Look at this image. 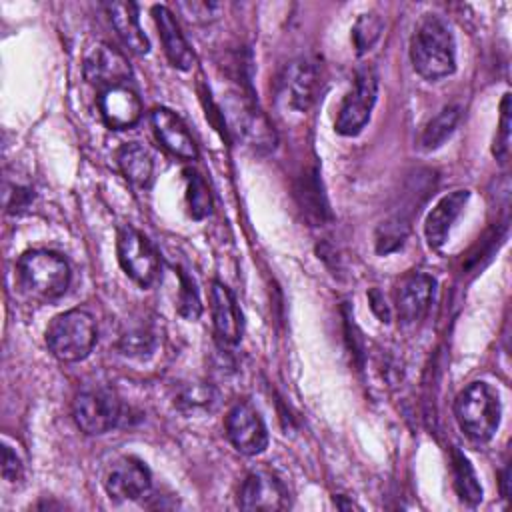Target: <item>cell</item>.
Here are the masks:
<instances>
[{"label":"cell","instance_id":"6da1fadb","mask_svg":"<svg viewBox=\"0 0 512 512\" xmlns=\"http://www.w3.org/2000/svg\"><path fill=\"white\" fill-rule=\"evenodd\" d=\"M414 70L426 80H440L454 72V36L448 24L436 14H424L410 40Z\"/></svg>","mask_w":512,"mask_h":512},{"label":"cell","instance_id":"7a4b0ae2","mask_svg":"<svg viewBox=\"0 0 512 512\" xmlns=\"http://www.w3.org/2000/svg\"><path fill=\"white\" fill-rule=\"evenodd\" d=\"M20 288L36 300H56L70 286V266L64 256L50 250H30L16 264Z\"/></svg>","mask_w":512,"mask_h":512},{"label":"cell","instance_id":"3957f363","mask_svg":"<svg viewBox=\"0 0 512 512\" xmlns=\"http://www.w3.org/2000/svg\"><path fill=\"white\" fill-rule=\"evenodd\" d=\"M98 338V326L88 310L72 308L58 314L46 330V346L60 362L84 360Z\"/></svg>","mask_w":512,"mask_h":512},{"label":"cell","instance_id":"277c9868","mask_svg":"<svg viewBox=\"0 0 512 512\" xmlns=\"http://www.w3.org/2000/svg\"><path fill=\"white\" fill-rule=\"evenodd\" d=\"M454 414L468 438L488 442L500 426L498 394L486 382H472L456 396Z\"/></svg>","mask_w":512,"mask_h":512},{"label":"cell","instance_id":"5b68a950","mask_svg":"<svg viewBox=\"0 0 512 512\" xmlns=\"http://www.w3.org/2000/svg\"><path fill=\"white\" fill-rule=\"evenodd\" d=\"M72 416L84 434H106L120 418V398L108 386H86L74 396Z\"/></svg>","mask_w":512,"mask_h":512},{"label":"cell","instance_id":"8992f818","mask_svg":"<svg viewBox=\"0 0 512 512\" xmlns=\"http://www.w3.org/2000/svg\"><path fill=\"white\" fill-rule=\"evenodd\" d=\"M118 262L126 276H130L138 286L148 288L160 276V258L150 244V240L132 226H122L116 240Z\"/></svg>","mask_w":512,"mask_h":512},{"label":"cell","instance_id":"52a82bcc","mask_svg":"<svg viewBox=\"0 0 512 512\" xmlns=\"http://www.w3.org/2000/svg\"><path fill=\"white\" fill-rule=\"evenodd\" d=\"M378 94V76L372 66H362L356 72L354 88L346 94L338 118L336 132L342 136H356L368 124Z\"/></svg>","mask_w":512,"mask_h":512},{"label":"cell","instance_id":"ba28073f","mask_svg":"<svg viewBox=\"0 0 512 512\" xmlns=\"http://www.w3.org/2000/svg\"><path fill=\"white\" fill-rule=\"evenodd\" d=\"M224 426L228 440L238 452L246 456H256L266 450L268 432L258 410L250 402L234 404L226 416Z\"/></svg>","mask_w":512,"mask_h":512},{"label":"cell","instance_id":"9c48e42d","mask_svg":"<svg viewBox=\"0 0 512 512\" xmlns=\"http://www.w3.org/2000/svg\"><path fill=\"white\" fill-rule=\"evenodd\" d=\"M432 294H434V278L432 276H428L424 272L406 274L400 280V284L396 286V294H394L398 322L404 328L416 326L428 312Z\"/></svg>","mask_w":512,"mask_h":512},{"label":"cell","instance_id":"30bf717a","mask_svg":"<svg viewBox=\"0 0 512 512\" xmlns=\"http://www.w3.org/2000/svg\"><path fill=\"white\" fill-rule=\"evenodd\" d=\"M104 486L110 498L114 500H140L150 492L152 476L144 462L124 456L116 460L106 472Z\"/></svg>","mask_w":512,"mask_h":512},{"label":"cell","instance_id":"8fae6325","mask_svg":"<svg viewBox=\"0 0 512 512\" xmlns=\"http://www.w3.org/2000/svg\"><path fill=\"white\" fill-rule=\"evenodd\" d=\"M130 76L132 70L124 54L108 44H96L84 58V78L100 90L126 84Z\"/></svg>","mask_w":512,"mask_h":512},{"label":"cell","instance_id":"7c38bea8","mask_svg":"<svg viewBox=\"0 0 512 512\" xmlns=\"http://www.w3.org/2000/svg\"><path fill=\"white\" fill-rule=\"evenodd\" d=\"M238 506L244 510H284L288 506V492L274 474L252 472L240 486Z\"/></svg>","mask_w":512,"mask_h":512},{"label":"cell","instance_id":"4fadbf2b","mask_svg":"<svg viewBox=\"0 0 512 512\" xmlns=\"http://www.w3.org/2000/svg\"><path fill=\"white\" fill-rule=\"evenodd\" d=\"M98 108L104 122L116 130L132 128L142 116L140 96L128 84H118L100 90Z\"/></svg>","mask_w":512,"mask_h":512},{"label":"cell","instance_id":"5bb4252c","mask_svg":"<svg viewBox=\"0 0 512 512\" xmlns=\"http://www.w3.org/2000/svg\"><path fill=\"white\" fill-rule=\"evenodd\" d=\"M150 122L158 142L178 158L194 160L198 156L196 142L188 132L186 124L168 108H156L150 114Z\"/></svg>","mask_w":512,"mask_h":512},{"label":"cell","instance_id":"9a60e30c","mask_svg":"<svg viewBox=\"0 0 512 512\" xmlns=\"http://www.w3.org/2000/svg\"><path fill=\"white\" fill-rule=\"evenodd\" d=\"M316 92V70L308 60H294L280 78V96L294 110H308Z\"/></svg>","mask_w":512,"mask_h":512},{"label":"cell","instance_id":"2e32d148","mask_svg":"<svg viewBox=\"0 0 512 512\" xmlns=\"http://www.w3.org/2000/svg\"><path fill=\"white\" fill-rule=\"evenodd\" d=\"M152 14L168 62L178 70H190L194 64V54L178 26L176 16L166 6H154Z\"/></svg>","mask_w":512,"mask_h":512},{"label":"cell","instance_id":"e0dca14e","mask_svg":"<svg viewBox=\"0 0 512 512\" xmlns=\"http://www.w3.org/2000/svg\"><path fill=\"white\" fill-rule=\"evenodd\" d=\"M210 312L216 334L224 342L234 344L242 338V312L234 294L222 282H214L210 288Z\"/></svg>","mask_w":512,"mask_h":512},{"label":"cell","instance_id":"ac0fdd59","mask_svg":"<svg viewBox=\"0 0 512 512\" xmlns=\"http://www.w3.org/2000/svg\"><path fill=\"white\" fill-rule=\"evenodd\" d=\"M468 196H470L468 190H454V192L442 196L436 202V206L430 210V214L426 216L424 232H426V240L432 248H440L446 242L454 220L460 216L462 208L468 202Z\"/></svg>","mask_w":512,"mask_h":512},{"label":"cell","instance_id":"d6986e66","mask_svg":"<svg viewBox=\"0 0 512 512\" xmlns=\"http://www.w3.org/2000/svg\"><path fill=\"white\" fill-rule=\"evenodd\" d=\"M106 12L128 50L134 54H146L150 50L148 38L138 20V6L134 2H110L106 4Z\"/></svg>","mask_w":512,"mask_h":512},{"label":"cell","instance_id":"ffe728a7","mask_svg":"<svg viewBox=\"0 0 512 512\" xmlns=\"http://www.w3.org/2000/svg\"><path fill=\"white\" fill-rule=\"evenodd\" d=\"M234 124H236L240 138H244L254 150H260V152L274 150V146H276L274 128L266 120V116L252 104H246V102L236 104Z\"/></svg>","mask_w":512,"mask_h":512},{"label":"cell","instance_id":"44dd1931","mask_svg":"<svg viewBox=\"0 0 512 512\" xmlns=\"http://www.w3.org/2000/svg\"><path fill=\"white\" fill-rule=\"evenodd\" d=\"M118 166L122 170V174L126 176V180L138 188H148L152 182V174H154V162L150 152L136 144V142H128L118 150Z\"/></svg>","mask_w":512,"mask_h":512},{"label":"cell","instance_id":"7402d4cb","mask_svg":"<svg viewBox=\"0 0 512 512\" xmlns=\"http://www.w3.org/2000/svg\"><path fill=\"white\" fill-rule=\"evenodd\" d=\"M452 476H454V488L460 500L470 506H476L482 500V486L478 482V476L472 464L458 450H452Z\"/></svg>","mask_w":512,"mask_h":512},{"label":"cell","instance_id":"603a6c76","mask_svg":"<svg viewBox=\"0 0 512 512\" xmlns=\"http://www.w3.org/2000/svg\"><path fill=\"white\" fill-rule=\"evenodd\" d=\"M458 116H460V110L456 106H444L424 128L422 132V138H420V144L424 150H436L438 146H442L450 134L454 132L456 128V122H458Z\"/></svg>","mask_w":512,"mask_h":512},{"label":"cell","instance_id":"cb8c5ba5","mask_svg":"<svg viewBox=\"0 0 512 512\" xmlns=\"http://www.w3.org/2000/svg\"><path fill=\"white\" fill-rule=\"evenodd\" d=\"M184 174H186V202H188L190 216L196 220H202L212 210V196H210L208 184L194 170H186Z\"/></svg>","mask_w":512,"mask_h":512},{"label":"cell","instance_id":"d4e9b609","mask_svg":"<svg viewBox=\"0 0 512 512\" xmlns=\"http://www.w3.org/2000/svg\"><path fill=\"white\" fill-rule=\"evenodd\" d=\"M382 30H384V22L378 14H374V12L362 14L352 28V42H354L356 52L366 54L368 50H372V46L378 42Z\"/></svg>","mask_w":512,"mask_h":512},{"label":"cell","instance_id":"484cf974","mask_svg":"<svg viewBox=\"0 0 512 512\" xmlns=\"http://www.w3.org/2000/svg\"><path fill=\"white\" fill-rule=\"evenodd\" d=\"M180 276V292H178V312L186 318V320H196L202 312V304L198 298V290L192 282V278H188L184 272H178Z\"/></svg>","mask_w":512,"mask_h":512},{"label":"cell","instance_id":"4316f807","mask_svg":"<svg viewBox=\"0 0 512 512\" xmlns=\"http://www.w3.org/2000/svg\"><path fill=\"white\" fill-rule=\"evenodd\" d=\"M214 400H216V394L210 386L192 384V386L182 390V394L178 398V404H180L182 410L196 412V410H208Z\"/></svg>","mask_w":512,"mask_h":512},{"label":"cell","instance_id":"83f0119b","mask_svg":"<svg viewBox=\"0 0 512 512\" xmlns=\"http://www.w3.org/2000/svg\"><path fill=\"white\" fill-rule=\"evenodd\" d=\"M176 8L182 12V16L188 22H194V24L212 22L222 12V4H218V2H194L192 0V2H178Z\"/></svg>","mask_w":512,"mask_h":512},{"label":"cell","instance_id":"f1b7e54d","mask_svg":"<svg viewBox=\"0 0 512 512\" xmlns=\"http://www.w3.org/2000/svg\"><path fill=\"white\" fill-rule=\"evenodd\" d=\"M510 148V94H504L502 106H500V124H498V134L494 138V156L504 162L508 156Z\"/></svg>","mask_w":512,"mask_h":512},{"label":"cell","instance_id":"f546056e","mask_svg":"<svg viewBox=\"0 0 512 512\" xmlns=\"http://www.w3.org/2000/svg\"><path fill=\"white\" fill-rule=\"evenodd\" d=\"M120 350L126 356H144L154 350V336L146 330H132L120 338Z\"/></svg>","mask_w":512,"mask_h":512},{"label":"cell","instance_id":"4dcf8cb0","mask_svg":"<svg viewBox=\"0 0 512 512\" xmlns=\"http://www.w3.org/2000/svg\"><path fill=\"white\" fill-rule=\"evenodd\" d=\"M22 474H24V464L20 456L8 444H2V476L10 482H16L22 478Z\"/></svg>","mask_w":512,"mask_h":512},{"label":"cell","instance_id":"1f68e13d","mask_svg":"<svg viewBox=\"0 0 512 512\" xmlns=\"http://www.w3.org/2000/svg\"><path fill=\"white\" fill-rule=\"evenodd\" d=\"M370 298H372V308H374V312L384 320V322H388L390 320V312H388V306H386V302H384V298L380 296V292L378 290H374L372 294H370Z\"/></svg>","mask_w":512,"mask_h":512},{"label":"cell","instance_id":"d6a6232c","mask_svg":"<svg viewBox=\"0 0 512 512\" xmlns=\"http://www.w3.org/2000/svg\"><path fill=\"white\" fill-rule=\"evenodd\" d=\"M502 480H500V484H502V496L504 498H510L508 494H510V490H508V484H510V468L506 466L504 470H502V476H500Z\"/></svg>","mask_w":512,"mask_h":512}]
</instances>
